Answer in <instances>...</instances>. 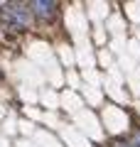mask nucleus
Segmentation results:
<instances>
[{"mask_svg":"<svg viewBox=\"0 0 140 147\" xmlns=\"http://www.w3.org/2000/svg\"><path fill=\"white\" fill-rule=\"evenodd\" d=\"M27 7H30L39 20H52V17L57 15V7L59 5L54 3V0H32Z\"/></svg>","mask_w":140,"mask_h":147,"instance_id":"nucleus-2","label":"nucleus"},{"mask_svg":"<svg viewBox=\"0 0 140 147\" xmlns=\"http://www.w3.org/2000/svg\"><path fill=\"white\" fill-rule=\"evenodd\" d=\"M116 147H133V145H128V142H123V140H120V142H116Z\"/></svg>","mask_w":140,"mask_h":147,"instance_id":"nucleus-4","label":"nucleus"},{"mask_svg":"<svg viewBox=\"0 0 140 147\" xmlns=\"http://www.w3.org/2000/svg\"><path fill=\"white\" fill-rule=\"evenodd\" d=\"M5 12L10 15V20L15 22V27H20V30H27V27H30L32 12L27 10L25 3H5Z\"/></svg>","mask_w":140,"mask_h":147,"instance_id":"nucleus-1","label":"nucleus"},{"mask_svg":"<svg viewBox=\"0 0 140 147\" xmlns=\"http://www.w3.org/2000/svg\"><path fill=\"white\" fill-rule=\"evenodd\" d=\"M133 147H140V132H138V135L133 137Z\"/></svg>","mask_w":140,"mask_h":147,"instance_id":"nucleus-3","label":"nucleus"}]
</instances>
